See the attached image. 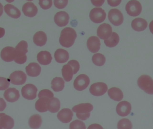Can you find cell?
<instances>
[{"label": "cell", "instance_id": "5b68a950", "mask_svg": "<svg viewBox=\"0 0 153 129\" xmlns=\"http://www.w3.org/2000/svg\"><path fill=\"white\" fill-rule=\"evenodd\" d=\"M126 9L128 15L132 17H136L138 16L142 12V4L138 1H130L126 5Z\"/></svg>", "mask_w": 153, "mask_h": 129}, {"label": "cell", "instance_id": "d4e9b609", "mask_svg": "<svg viewBox=\"0 0 153 129\" xmlns=\"http://www.w3.org/2000/svg\"><path fill=\"white\" fill-rule=\"evenodd\" d=\"M4 10L7 15L13 19H19L21 16V12L13 4H8L4 6Z\"/></svg>", "mask_w": 153, "mask_h": 129}, {"label": "cell", "instance_id": "484cf974", "mask_svg": "<svg viewBox=\"0 0 153 129\" xmlns=\"http://www.w3.org/2000/svg\"><path fill=\"white\" fill-rule=\"evenodd\" d=\"M33 41L38 46H43L45 45L47 41L46 34L44 31H42L36 32L33 37Z\"/></svg>", "mask_w": 153, "mask_h": 129}, {"label": "cell", "instance_id": "1f68e13d", "mask_svg": "<svg viewBox=\"0 0 153 129\" xmlns=\"http://www.w3.org/2000/svg\"><path fill=\"white\" fill-rule=\"evenodd\" d=\"M120 37L117 33L112 32L111 36L108 39L104 40L105 45L108 47L113 48L118 44Z\"/></svg>", "mask_w": 153, "mask_h": 129}, {"label": "cell", "instance_id": "7a4b0ae2", "mask_svg": "<svg viewBox=\"0 0 153 129\" xmlns=\"http://www.w3.org/2000/svg\"><path fill=\"white\" fill-rule=\"evenodd\" d=\"M93 108V106L91 104L82 103L74 106L72 108V110L76 113V116L78 119L85 121L90 118L91 112Z\"/></svg>", "mask_w": 153, "mask_h": 129}, {"label": "cell", "instance_id": "2e32d148", "mask_svg": "<svg viewBox=\"0 0 153 129\" xmlns=\"http://www.w3.org/2000/svg\"><path fill=\"white\" fill-rule=\"evenodd\" d=\"M101 43L98 37L93 36L90 37L87 41V46L90 52L96 53L100 48Z\"/></svg>", "mask_w": 153, "mask_h": 129}, {"label": "cell", "instance_id": "ee69618b", "mask_svg": "<svg viewBox=\"0 0 153 129\" xmlns=\"http://www.w3.org/2000/svg\"><path fill=\"white\" fill-rule=\"evenodd\" d=\"M104 1H91V2L94 5L97 7H100L102 6L104 3Z\"/></svg>", "mask_w": 153, "mask_h": 129}, {"label": "cell", "instance_id": "f546056e", "mask_svg": "<svg viewBox=\"0 0 153 129\" xmlns=\"http://www.w3.org/2000/svg\"><path fill=\"white\" fill-rule=\"evenodd\" d=\"M42 118L39 114H36L32 115L29 119V125L31 129H38L42 125Z\"/></svg>", "mask_w": 153, "mask_h": 129}, {"label": "cell", "instance_id": "83f0119b", "mask_svg": "<svg viewBox=\"0 0 153 129\" xmlns=\"http://www.w3.org/2000/svg\"><path fill=\"white\" fill-rule=\"evenodd\" d=\"M108 95L111 99L117 101H120L124 97L123 92L117 87H112L109 89Z\"/></svg>", "mask_w": 153, "mask_h": 129}, {"label": "cell", "instance_id": "9c48e42d", "mask_svg": "<svg viewBox=\"0 0 153 129\" xmlns=\"http://www.w3.org/2000/svg\"><path fill=\"white\" fill-rule=\"evenodd\" d=\"M38 89L32 84H27L22 87V95L25 99L28 100H33L37 96Z\"/></svg>", "mask_w": 153, "mask_h": 129}, {"label": "cell", "instance_id": "4fadbf2b", "mask_svg": "<svg viewBox=\"0 0 153 129\" xmlns=\"http://www.w3.org/2000/svg\"><path fill=\"white\" fill-rule=\"evenodd\" d=\"M132 110L131 104L127 101H122L117 105L116 111L118 115L121 117L128 116Z\"/></svg>", "mask_w": 153, "mask_h": 129}, {"label": "cell", "instance_id": "44dd1931", "mask_svg": "<svg viewBox=\"0 0 153 129\" xmlns=\"http://www.w3.org/2000/svg\"><path fill=\"white\" fill-rule=\"evenodd\" d=\"M50 99L47 97L39 98L35 104V108L36 110L40 113L46 112L48 110Z\"/></svg>", "mask_w": 153, "mask_h": 129}, {"label": "cell", "instance_id": "d590c367", "mask_svg": "<svg viewBox=\"0 0 153 129\" xmlns=\"http://www.w3.org/2000/svg\"><path fill=\"white\" fill-rule=\"evenodd\" d=\"M70 129H86V126L82 121L76 120L70 124Z\"/></svg>", "mask_w": 153, "mask_h": 129}, {"label": "cell", "instance_id": "d6a6232c", "mask_svg": "<svg viewBox=\"0 0 153 129\" xmlns=\"http://www.w3.org/2000/svg\"><path fill=\"white\" fill-rule=\"evenodd\" d=\"M61 108V102L59 99L56 98L50 99L48 104V110L52 113H55L59 111Z\"/></svg>", "mask_w": 153, "mask_h": 129}, {"label": "cell", "instance_id": "4316f807", "mask_svg": "<svg viewBox=\"0 0 153 129\" xmlns=\"http://www.w3.org/2000/svg\"><path fill=\"white\" fill-rule=\"evenodd\" d=\"M14 125L13 119L5 113L0 119V126L2 129H12L14 127Z\"/></svg>", "mask_w": 153, "mask_h": 129}, {"label": "cell", "instance_id": "d6986e66", "mask_svg": "<svg viewBox=\"0 0 153 129\" xmlns=\"http://www.w3.org/2000/svg\"><path fill=\"white\" fill-rule=\"evenodd\" d=\"M4 97L9 102H15L19 98V93L16 88H10L4 92Z\"/></svg>", "mask_w": 153, "mask_h": 129}, {"label": "cell", "instance_id": "9a60e30c", "mask_svg": "<svg viewBox=\"0 0 153 129\" xmlns=\"http://www.w3.org/2000/svg\"><path fill=\"white\" fill-rule=\"evenodd\" d=\"M70 16L66 12H57L54 16L55 23L60 27H65L69 23Z\"/></svg>", "mask_w": 153, "mask_h": 129}, {"label": "cell", "instance_id": "f1b7e54d", "mask_svg": "<svg viewBox=\"0 0 153 129\" xmlns=\"http://www.w3.org/2000/svg\"><path fill=\"white\" fill-rule=\"evenodd\" d=\"M64 87L65 81L62 78H55L51 82V88L55 92H61Z\"/></svg>", "mask_w": 153, "mask_h": 129}, {"label": "cell", "instance_id": "60d3db41", "mask_svg": "<svg viewBox=\"0 0 153 129\" xmlns=\"http://www.w3.org/2000/svg\"><path fill=\"white\" fill-rule=\"evenodd\" d=\"M39 4L44 10H48L52 7L53 4L52 1H39Z\"/></svg>", "mask_w": 153, "mask_h": 129}, {"label": "cell", "instance_id": "ba28073f", "mask_svg": "<svg viewBox=\"0 0 153 129\" xmlns=\"http://www.w3.org/2000/svg\"><path fill=\"white\" fill-rule=\"evenodd\" d=\"M109 20L114 26L121 25L124 21V17L122 13L117 9L111 10L108 13Z\"/></svg>", "mask_w": 153, "mask_h": 129}, {"label": "cell", "instance_id": "5bb4252c", "mask_svg": "<svg viewBox=\"0 0 153 129\" xmlns=\"http://www.w3.org/2000/svg\"><path fill=\"white\" fill-rule=\"evenodd\" d=\"M15 49L12 47H6L1 51V57L5 62H11L16 58Z\"/></svg>", "mask_w": 153, "mask_h": 129}, {"label": "cell", "instance_id": "ac0fdd59", "mask_svg": "<svg viewBox=\"0 0 153 129\" xmlns=\"http://www.w3.org/2000/svg\"><path fill=\"white\" fill-rule=\"evenodd\" d=\"M73 113L69 109H63L61 110L57 115L58 119L64 123L71 122L73 117Z\"/></svg>", "mask_w": 153, "mask_h": 129}, {"label": "cell", "instance_id": "30bf717a", "mask_svg": "<svg viewBox=\"0 0 153 129\" xmlns=\"http://www.w3.org/2000/svg\"><path fill=\"white\" fill-rule=\"evenodd\" d=\"M108 90L107 85L104 83L99 82L93 84L90 88V92L92 95L100 96L106 93Z\"/></svg>", "mask_w": 153, "mask_h": 129}, {"label": "cell", "instance_id": "bcb514c9", "mask_svg": "<svg viewBox=\"0 0 153 129\" xmlns=\"http://www.w3.org/2000/svg\"><path fill=\"white\" fill-rule=\"evenodd\" d=\"M5 34V30L3 28H0V38L3 37Z\"/></svg>", "mask_w": 153, "mask_h": 129}, {"label": "cell", "instance_id": "cb8c5ba5", "mask_svg": "<svg viewBox=\"0 0 153 129\" xmlns=\"http://www.w3.org/2000/svg\"><path fill=\"white\" fill-rule=\"evenodd\" d=\"M55 59L59 63H64L69 59V53L66 50L59 48L56 50L54 54Z\"/></svg>", "mask_w": 153, "mask_h": 129}, {"label": "cell", "instance_id": "52a82bcc", "mask_svg": "<svg viewBox=\"0 0 153 129\" xmlns=\"http://www.w3.org/2000/svg\"><path fill=\"white\" fill-rule=\"evenodd\" d=\"M90 83L89 77L84 74H82L78 75L74 80V86L77 91H83L88 87Z\"/></svg>", "mask_w": 153, "mask_h": 129}, {"label": "cell", "instance_id": "277c9868", "mask_svg": "<svg viewBox=\"0 0 153 129\" xmlns=\"http://www.w3.org/2000/svg\"><path fill=\"white\" fill-rule=\"evenodd\" d=\"M138 86L148 94L153 95V79L147 75H143L137 80Z\"/></svg>", "mask_w": 153, "mask_h": 129}, {"label": "cell", "instance_id": "3957f363", "mask_svg": "<svg viewBox=\"0 0 153 129\" xmlns=\"http://www.w3.org/2000/svg\"><path fill=\"white\" fill-rule=\"evenodd\" d=\"M28 44L26 41H20L15 47L16 57L14 62L19 64H23L26 63L27 56L26 54L28 52Z\"/></svg>", "mask_w": 153, "mask_h": 129}, {"label": "cell", "instance_id": "603a6c76", "mask_svg": "<svg viewBox=\"0 0 153 129\" xmlns=\"http://www.w3.org/2000/svg\"><path fill=\"white\" fill-rule=\"evenodd\" d=\"M37 61L41 65L47 66L52 62V58L51 54L48 51H43L39 52L37 57Z\"/></svg>", "mask_w": 153, "mask_h": 129}, {"label": "cell", "instance_id": "8d00e7d4", "mask_svg": "<svg viewBox=\"0 0 153 129\" xmlns=\"http://www.w3.org/2000/svg\"><path fill=\"white\" fill-rule=\"evenodd\" d=\"M53 97L54 94L53 92L48 89L41 90L39 92L38 94V97L39 98H42V97H47L49 99H52L53 98Z\"/></svg>", "mask_w": 153, "mask_h": 129}, {"label": "cell", "instance_id": "ab89813d", "mask_svg": "<svg viewBox=\"0 0 153 129\" xmlns=\"http://www.w3.org/2000/svg\"><path fill=\"white\" fill-rule=\"evenodd\" d=\"M68 64L72 68L74 75L76 74L79 71V69H80V64L76 60H71L68 63Z\"/></svg>", "mask_w": 153, "mask_h": 129}, {"label": "cell", "instance_id": "ffe728a7", "mask_svg": "<svg viewBox=\"0 0 153 129\" xmlns=\"http://www.w3.org/2000/svg\"><path fill=\"white\" fill-rule=\"evenodd\" d=\"M26 71L28 75L32 77H36L40 75L41 68L37 63H30L26 67Z\"/></svg>", "mask_w": 153, "mask_h": 129}, {"label": "cell", "instance_id": "6da1fadb", "mask_svg": "<svg viewBox=\"0 0 153 129\" xmlns=\"http://www.w3.org/2000/svg\"><path fill=\"white\" fill-rule=\"evenodd\" d=\"M76 37L77 35L74 29L66 28L61 32L59 42L64 47L70 48L74 44Z\"/></svg>", "mask_w": 153, "mask_h": 129}, {"label": "cell", "instance_id": "f6af8a7d", "mask_svg": "<svg viewBox=\"0 0 153 129\" xmlns=\"http://www.w3.org/2000/svg\"><path fill=\"white\" fill-rule=\"evenodd\" d=\"M87 129H104L100 124H93L90 125Z\"/></svg>", "mask_w": 153, "mask_h": 129}, {"label": "cell", "instance_id": "7402d4cb", "mask_svg": "<svg viewBox=\"0 0 153 129\" xmlns=\"http://www.w3.org/2000/svg\"><path fill=\"white\" fill-rule=\"evenodd\" d=\"M148 25L147 21L142 18H136L133 20L131 26L134 30L137 31H142L146 29Z\"/></svg>", "mask_w": 153, "mask_h": 129}, {"label": "cell", "instance_id": "8fae6325", "mask_svg": "<svg viewBox=\"0 0 153 129\" xmlns=\"http://www.w3.org/2000/svg\"><path fill=\"white\" fill-rule=\"evenodd\" d=\"M27 75L22 71H16L13 72L9 77L11 84L15 85H21L26 83Z\"/></svg>", "mask_w": 153, "mask_h": 129}, {"label": "cell", "instance_id": "b9f144b4", "mask_svg": "<svg viewBox=\"0 0 153 129\" xmlns=\"http://www.w3.org/2000/svg\"><path fill=\"white\" fill-rule=\"evenodd\" d=\"M121 2V0H108V3L110 6L115 7L118 6Z\"/></svg>", "mask_w": 153, "mask_h": 129}, {"label": "cell", "instance_id": "74e56055", "mask_svg": "<svg viewBox=\"0 0 153 129\" xmlns=\"http://www.w3.org/2000/svg\"><path fill=\"white\" fill-rule=\"evenodd\" d=\"M10 79L0 77V91L6 90L10 86Z\"/></svg>", "mask_w": 153, "mask_h": 129}, {"label": "cell", "instance_id": "8992f818", "mask_svg": "<svg viewBox=\"0 0 153 129\" xmlns=\"http://www.w3.org/2000/svg\"><path fill=\"white\" fill-rule=\"evenodd\" d=\"M106 18V12L101 8H94L90 12V19L94 23H101L105 20Z\"/></svg>", "mask_w": 153, "mask_h": 129}, {"label": "cell", "instance_id": "7c38bea8", "mask_svg": "<svg viewBox=\"0 0 153 129\" xmlns=\"http://www.w3.org/2000/svg\"><path fill=\"white\" fill-rule=\"evenodd\" d=\"M112 28L108 23H103L99 26L97 29V35L101 39L106 40L111 36Z\"/></svg>", "mask_w": 153, "mask_h": 129}, {"label": "cell", "instance_id": "e575fe53", "mask_svg": "<svg viewBox=\"0 0 153 129\" xmlns=\"http://www.w3.org/2000/svg\"><path fill=\"white\" fill-rule=\"evenodd\" d=\"M133 125L132 122L128 119H123L118 122V129H132Z\"/></svg>", "mask_w": 153, "mask_h": 129}, {"label": "cell", "instance_id": "c3c4849f", "mask_svg": "<svg viewBox=\"0 0 153 129\" xmlns=\"http://www.w3.org/2000/svg\"><path fill=\"white\" fill-rule=\"evenodd\" d=\"M3 13V6L0 3V17L2 15Z\"/></svg>", "mask_w": 153, "mask_h": 129}, {"label": "cell", "instance_id": "7bdbcfd3", "mask_svg": "<svg viewBox=\"0 0 153 129\" xmlns=\"http://www.w3.org/2000/svg\"><path fill=\"white\" fill-rule=\"evenodd\" d=\"M6 107V103L3 98H0V112L3 111Z\"/></svg>", "mask_w": 153, "mask_h": 129}, {"label": "cell", "instance_id": "e0dca14e", "mask_svg": "<svg viewBox=\"0 0 153 129\" xmlns=\"http://www.w3.org/2000/svg\"><path fill=\"white\" fill-rule=\"evenodd\" d=\"M22 10L25 16L32 18L37 13L38 8L33 3L27 2L23 5Z\"/></svg>", "mask_w": 153, "mask_h": 129}, {"label": "cell", "instance_id": "681fc988", "mask_svg": "<svg viewBox=\"0 0 153 129\" xmlns=\"http://www.w3.org/2000/svg\"><path fill=\"white\" fill-rule=\"evenodd\" d=\"M4 114V113H0V119H1V117H2V116H3V115ZM0 129H2V128H1V126H0Z\"/></svg>", "mask_w": 153, "mask_h": 129}, {"label": "cell", "instance_id": "7dc6e473", "mask_svg": "<svg viewBox=\"0 0 153 129\" xmlns=\"http://www.w3.org/2000/svg\"><path fill=\"white\" fill-rule=\"evenodd\" d=\"M149 28H150V31L153 34V20L150 23Z\"/></svg>", "mask_w": 153, "mask_h": 129}, {"label": "cell", "instance_id": "4dcf8cb0", "mask_svg": "<svg viewBox=\"0 0 153 129\" xmlns=\"http://www.w3.org/2000/svg\"><path fill=\"white\" fill-rule=\"evenodd\" d=\"M62 74L64 79L66 82H70L71 81L73 77V69L70 65H65L62 69Z\"/></svg>", "mask_w": 153, "mask_h": 129}, {"label": "cell", "instance_id": "836d02e7", "mask_svg": "<svg viewBox=\"0 0 153 129\" xmlns=\"http://www.w3.org/2000/svg\"><path fill=\"white\" fill-rule=\"evenodd\" d=\"M93 63L94 65L99 66H103L106 62V58L102 54L98 53L94 54L92 58Z\"/></svg>", "mask_w": 153, "mask_h": 129}, {"label": "cell", "instance_id": "f35d334b", "mask_svg": "<svg viewBox=\"0 0 153 129\" xmlns=\"http://www.w3.org/2000/svg\"><path fill=\"white\" fill-rule=\"evenodd\" d=\"M68 0H58L54 1V5L58 9H64L68 4Z\"/></svg>", "mask_w": 153, "mask_h": 129}]
</instances>
